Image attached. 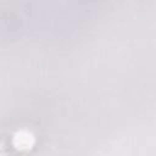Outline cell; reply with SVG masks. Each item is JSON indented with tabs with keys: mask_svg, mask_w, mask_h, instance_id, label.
<instances>
[{
	"mask_svg": "<svg viewBox=\"0 0 156 156\" xmlns=\"http://www.w3.org/2000/svg\"><path fill=\"white\" fill-rule=\"evenodd\" d=\"M12 144L18 150H28L34 145V136L30 132L21 129L13 134Z\"/></svg>",
	"mask_w": 156,
	"mask_h": 156,
	"instance_id": "1",
	"label": "cell"
}]
</instances>
